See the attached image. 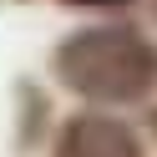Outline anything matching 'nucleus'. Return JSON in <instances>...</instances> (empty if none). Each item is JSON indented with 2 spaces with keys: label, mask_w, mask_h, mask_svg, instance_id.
Segmentation results:
<instances>
[{
  "label": "nucleus",
  "mask_w": 157,
  "mask_h": 157,
  "mask_svg": "<svg viewBox=\"0 0 157 157\" xmlns=\"http://www.w3.org/2000/svg\"><path fill=\"white\" fill-rule=\"evenodd\" d=\"M51 71L81 101L132 106L157 86V46L132 25H91V31H71L56 46Z\"/></svg>",
  "instance_id": "nucleus-1"
},
{
  "label": "nucleus",
  "mask_w": 157,
  "mask_h": 157,
  "mask_svg": "<svg viewBox=\"0 0 157 157\" xmlns=\"http://www.w3.org/2000/svg\"><path fill=\"white\" fill-rule=\"evenodd\" d=\"M51 157H147V152H142V137H137L122 117L76 112V117L61 122Z\"/></svg>",
  "instance_id": "nucleus-2"
},
{
  "label": "nucleus",
  "mask_w": 157,
  "mask_h": 157,
  "mask_svg": "<svg viewBox=\"0 0 157 157\" xmlns=\"http://www.w3.org/2000/svg\"><path fill=\"white\" fill-rule=\"evenodd\" d=\"M66 5H91V10H112V5H127V0H66Z\"/></svg>",
  "instance_id": "nucleus-3"
}]
</instances>
